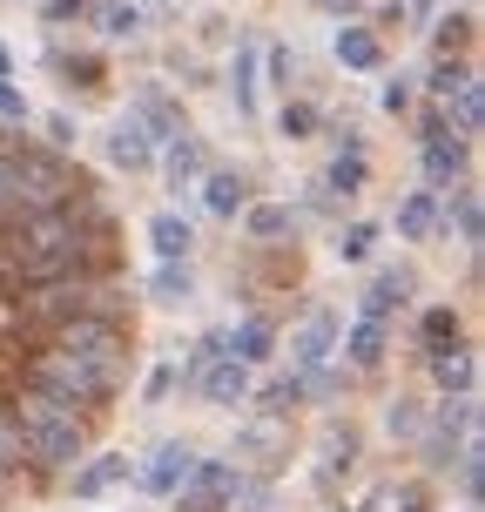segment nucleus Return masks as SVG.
I'll return each mask as SVG.
<instances>
[{
	"label": "nucleus",
	"instance_id": "f257e3e1",
	"mask_svg": "<svg viewBox=\"0 0 485 512\" xmlns=\"http://www.w3.org/2000/svg\"><path fill=\"white\" fill-rule=\"evenodd\" d=\"M142 358V290L108 189L0 122V512L75 472Z\"/></svg>",
	"mask_w": 485,
	"mask_h": 512
},
{
	"label": "nucleus",
	"instance_id": "f03ea898",
	"mask_svg": "<svg viewBox=\"0 0 485 512\" xmlns=\"http://www.w3.org/2000/svg\"><path fill=\"white\" fill-rule=\"evenodd\" d=\"M425 189H459L465 169H472V149H465V135L445 128V115H425Z\"/></svg>",
	"mask_w": 485,
	"mask_h": 512
},
{
	"label": "nucleus",
	"instance_id": "7ed1b4c3",
	"mask_svg": "<svg viewBox=\"0 0 485 512\" xmlns=\"http://www.w3.org/2000/svg\"><path fill=\"white\" fill-rule=\"evenodd\" d=\"M236 465H223V459H196L189 465V479H182V512H223L236 499Z\"/></svg>",
	"mask_w": 485,
	"mask_h": 512
},
{
	"label": "nucleus",
	"instance_id": "20e7f679",
	"mask_svg": "<svg viewBox=\"0 0 485 512\" xmlns=\"http://www.w3.org/2000/svg\"><path fill=\"white\" fill-rule=\"evenodd\" d=\"M196 391H203L209 405H223V411H236L243 398H250L256 384H250V364H236L230 351L223 358H209V364H196Z\"/></svg>",
	"mask_w": 485,
	"mask_h": 512
},
{
	"label": "nucleus",
	"instance_id": "39448f33",
	"mask_svg": "<svg viewBox=\"0 0 485 512\" xmlns=\"http://www.w3.org/2000/svg\"><path fill=\"white\" fill-rule=\"evenodd\" d=\"M337 61H344V75H378L384 68V34L364 21H344L337 27Z\"/></svg>",
	"mask_w": 485,
	"mask_h": 512
},
{
	"label": "nucleus",
	"instance_id": "423d86ee",
	"mask_svg": "<svg viewBox=\"0 0 485 512\" xmlns=\"http://www.w3.org/2000/svg\"><path fill=\"white\" fill-rule=\"evenodd\" d=\"M189 465H196V452H189V438H169V445H155V459L142 465V486H149L155 499H169V492H182V479H189Z\"/></svg>",
	"mask_w": 485,
	"mask_h": 512
},
{
	"label": "nucleus",
	"instance_id": "0eeeda50",
	"mask_svg": "<svg viewBox=\"0 0 485 512\" xmlns=\"http://www.w3.org/2000/svg\"><path fill=\"white\" fill-rule=\"evenodd\" d=\"M135 479V465H128V452H95V459L75 465V499H102V492L128 486Z\"/></svg>",
	"mask_w": 485,
	"mask_h": 512
},
{
	"label": "nucleus",
	"instance_id": "6e6552de",
	"mask_svg": "<svg viewBox=\"0 0 485 512\" xmlns=\"http://www.w3.org/2000/svg\"><path fill=\"white\" fill-rule=\"evenodd\" d=\"M331 344H337V310H310L304 317V331H297V344H290V358H297V371H324V358H331Z\"/></svg>",
	"mask_w": 485,
	"mask_h": 512
},
{
	"label": "nucleus",
	"instance_id": "1a4fd4ad",
	"mask_svg": "<svg viewBox=\"0 0 485 512\" xmlns=\"http://www.w3.org/2000/svg\"><path fill=\"white\" fill-rule=\"evenodd\" d=\"M445 230V209H438V189H411L405 203H398V236L405 243H432Z\"/></svg>",
	"mask_w": 485,
	"mask_h": 512
},
{
	"label": "nucleus",
	"instance_id": "9d476101",
	"mask_svg": "<svg viewBox=\"0 0 485 512\" xmlns=\"http://www.w3.org/2000/svg\"><path fill=\"white\" fill-rule=\"evenodd\" d=\"M108 162H115L122 176H142V169L155 162V135L142 122H122L115 135H108Z\"/></svg>",
	"mask_w": 485,
	"mask_h": 512
},
{
	"label": "nucleus",
	"instance_id": "9b49d317",
	"mask_svg": "<svg viewBox=\"0 0 485 512\" xmlns=\"http://www.w3.org/2000/svg\"><path fill=\"white\" fill-rule=\"evenodd\" d=\"M203 169H209V149L196 142V135H189V128L162 142V176H169V189H182V182H196Z\"/></svg>",
	"mask_w": 485,
	"mask_h": 512
},
{
	"label": "nucleus",
	"instance_id": "f8f14e48",
	"mask_svg": "<svg viewBox=\"0 0 485 512\" xmlns=\"http://www.w3.org/2000/svg\"><path fill=\"white\" fill-rule=\"evenodd\" d=\"M203 203H209V216H223V223H230V216H243V203H250V182L236 176V169H203Z\"/></svg>",
	"mask_w": 485,
	"mask_h": 512
},
{
	"label": "nucleus",
	"instance_id": "ddd939ff",
	"mask_svg": "<svg viewBox=\"0 0 485 512\" xmlns=\"http://www.w3.org/2000/svg\"><path fill=\"white\" fill-rule=\"evenodd\" d=\"M418 337H425V351L432 358H452V351H465V324L452 304H432L425 317H418Z\"/></svg>",
	"mask_w": 485,
	"mask_h": 512
},
{
	"label": "nucleus",
	"instance_id": "4468645a",
	"mask_svg": "<svg viewBox=\"0 0 485 512\" xmlns=\"http://www.w3.org/2000/svg\"><path fill=\"white\" fill-rule=\"evenodd\" d=\"M149 250H155V256H189V250H196V223H189L182 209H162V216H149Z\"/></svg>",
	"mask_w": 485,
	"mask_h": 512
},
{
	"label": "nucleus",
	"instance_id": "2eb2a0df",
	"mask_svg": "<svg viewBox=\"0 0 485 512\" xmlns=\"http://www.w3.org/2000/svg\"><path fill=\"white\" fill-rule=\"evenodd\" d=\"M223 351H230L236 364H263L270 351H277V331H270L263 317H250V324H236V331H223Z\"/></svg>",
	"mask_w": 485,
	"mask_h": 512
},
{
	"label": "nucleus",
	"instance_id": "dca6fc26",
	"mask_svg": "<svg viewBox=\"0 0 485 512\" xmlns=\"http://www.w3.org/2000/svg\"><path fill=\"white\" fill-rule=\"evenodd\" d=\"M405 297H411V277H405V270H384L378 283H364V310H358V317H378V324H384Z\"/></svg>",
	"mask_w": 485,
	"mask_h": 512
},
{
	"label": "nucleus",
	"instance_id": "f3484780",
	"mask_svg": "<svg viewBox=\"0 0 485 512\" xmlns=\"http://www.w3.org/2000/svg\"><path fill=\"white\" fill-rule=\"evenodd\" d=\"M445 128H452V135H465V142L485 128V88H479V75H472L459 95H452V115H445Z\"/></svg>",
	"mask_w": 485,
	"mask_h": 512
},
{
	"label": "nucleus",
	"instance_id": "a211bd4d",
	"mask_svg": "<svg viewBox=\"0 0 485 512\" xmlns=\"http://www.w3.org/2000/svg\"><path fill=\"white\" fill-rule=\"evenodd\" d=\"M344 351H351L358 371H378V364H384V324H378V317H358V324L344 331Z\"/></svg>",
	"mask_w": 485,
	"mask_h": 512
},
{
	"label": "nucleus",
	"instance_id": "6ab92c4d",
	"mask_svg": "<svg viewBox=\"0 0 485 512\" xmlns=\"http://www.w3.org/2000/svg\"><path fill=\"white\" fill-rule=\"evenodd\" d=\"M189 256H162V263H155V277H149V297L155 304H182V297H189Z\"/></svg>",
	"mask_w": 485,
	"mask_h": 512
},
{
	"label": "nucleus",
	"instance_id": "aec40b11",
	"mask_svg": "<svg viewBox=\"0 0 485 512\" xmlns=\"http://www.w3.org/2000/svg\"><path fill=\"white\" fill-rule=\"evenodd\" d=\"M230 95L243 115H256V41H236V61H230Z\"/></svg>",
	"mask_w": 485,
	"mask_h": 512
},
{
	"label": "nucleus",
	"instance_id": "412c9836",
	"mask_svg": "<svg viewBox=\"0 0 485 512\" xmlns=\"http://www.w3.org/2000/svg\"><path fill=\"white\" fill-rule=\"evenodd\" d=\"M243 223H250L256 243H277V236H290V209L283 203H243Z\"/></svg>",
	"mask_w": 485,
	"mask_h": 512
},
{
	"label": "nucleus",
	"instance_id": "4be33fe9",
	"mask_svg": "<svg viewBox=\"0 0 485 512\" xmlns=\"http://www.w3.org/2000/svg\"><path fill=\"white\" fill-rule=\"evenodd\" d=\"M432 378L445 398H472V364H465V351H452V358H432Z\"/></svg>",
	"mask_w": 485,
	"mask_h": 512
},
{
	"label": "nucleus",
	"instance_id": "5701e85b",
	"mask_svg": "<svg viewBox=\"0 0 485 512\" xmlns=\"http://www.w3.org/2000/svg\"><path fill=\"white\" fill-rule=\"evenodd\" d=\"M304 384H310V371H283L277 384H263V411H290V405H304Z\"/></svg>",
	"mask_w": 485,
	"mask_h": 512
},
{
	"label": "nucleus",
	"instance_id": "b1692460",
	"mask_svg": "<svg viewBox=\"0 0 485 512\" xmlns=\"http://www.w3.org/2000/svg\"><path fill=\"white\" fill-rule=\"evenodd\" d=\"M364 176H371V162H364V149L351 142V149H337V162H331V189H364Z\"/></svg>",
	"mask_w": 485,
	"mask_h": 512
},
{
	"label": "nucleus",
	"instance_id": "393cba45",
	"mask_svg": "<svg viewBox=\"0 0 485 512\" xmlns=\"http://www.w3.org/2000/svg\"><path fill=\"white\" fill-rule=\"evenodd\" d=\"M465 81H472V68H465L459 54H445V61H438L432 75H425V88H432V95H459Z\"/></svg>",
	"mask_w": 485,
	"mask_h": 512
},
{
	"label": "nucleus",
	"instance_id": "a878e982",
	"mask_svg": "<svg viewBox=\"0 0 485 512\" xmlns=\"http://www.w3.org/2000/svg\"><path fill=\"white\" fill-rule=\"evenodd\" d=\"M432 41H438V54H465L472 48V14H445Z\"/></svg>",
	"mask_w": 485,
	"mask_h": 512
},
{
	"label": "nucleus",
	"instance_id": "bb28decb",
	"mask_svg": "<svg viewBox=\"0 0 485 512\" xmlns=\"http://www.w3.org/2000/svg\"><path fill=\"white\" fill-rule=\"evenodd\" d=\"M142 115H149V135L155 142H169V135H176V102H169V95H142Z\"/></svg>",
	"mask_w": 485,
	"mask_h": 512
},
{
	"label": "nucleus",
	"instance_id": "cd10ccee",
	"mask_svg": "<svg viewBox=\"0 0 485 512\" xmlns=\"http://www.w3.org/2000/svg\"><path fill=\"white\" fill-rule=\"evenodd\" d=\"M277 128L290 135V142H304V135H317V108H310V102H283L277 108Z\"/></svg>",
	"mask_w": 485,
	"mask_h": 512
},
{
	"label": "nucleus",
	"instance_id": "c85d7f7f",
	"mask_svg": "<svg viewBox=\"0 0 485 512\" xmlns=\"http://www.w3.org/2000/svg\"><path fill=\"white\" fill-rule=\"evenodd\" d=\"M95 21H102V34H135L142 14H135L128 0H102V7H95Z\"/></svg>",
	"mask_w": 485,
	"mask_h": 512
},
{
	"label": "nucleus",
	"instance_id": "c756f323",
	"mask_svg": "<svg viewBox=\"0 0 485 512\" xmlns=\"http://www.w3.org/2000/svg\"><path fill=\"white\" fill-rule=\"evenodd\" d=\"M371 250H378V230H371V223H351V230L337 236V256H344V263H364Z\"/></svg>",
	"mask_w": 485,
	"mask_h": 512
},
{
	"label": "nucleus",
	"instance_id": "7c9ffc66",
	"mask_svg": "<svg viewBox=\"0 0 485 512\" xmlns=\"http://www.w3.org/2000/svg\"><path fill=\"white\" fill-rule=\"evenodd\" d=\"M452 223H459V236L472 243V250H479V223H485V216H479V196H472V189H459V203H452Z\"/></svg>",
	"mask_w": 485,
	"mask_h": 512
},
{
	"label": "nucleus",
	"instance_id": "2f4dec72",
	"mask_svg": "<svg viewBox=\"0 0 485 512\" xmlns=\"http://www.w3.org/2000/svg\"><path fill=\"white\" fill-rule=\"evenodd\" d=\"M176 378H182L176 364H155V371H149V391H142V398H149V405H162V398L176 391Z\"/></svg>",
	"mask_w": 485,
	"mask_h": 512
},
{
	"label": "nucleus",
	"instance_id": "473e14b6",
	"mask_svg": "<svg viewBox=\"0 0 485 512\" xmlns=\"http://www.w3.org/2000/svg\"><path fill=\"white\" fill-rule=\"evenodd\" d=\"M0 122H27V95L14 81H0Z\"/></svg>",
	"mask_w": 485,
	"mask_h": 512
},
{
	"label": "nucleus",
	"instance_id": "72a5a7b5",
	"mask_svg": "<svg viewBox=\"0 0 485 512\" xmlns=\"http://www.w3.org/2000/svg\"><path fill=\"white\" fill-rule=\"evenodd\" d=\"M378 102H384V115H405V108H411V81H384Z\"/></svg>",
	"mask_w": 485,
	"mask_h": 512
},
{
	"label": "nucleus",
	"instance_id": "f704fd0d",
	"mask_svg": "<svg viewBox=\"0 0 485 512\" xmlns=\"http://www.w3.org/2000/svg\"><path fill=\"white\" fill-rule=\"evenodd\" d=\"M41 7H48V21H75V14H88L95 0H41Z\"/></svg>",
	"mask_w": 485,
	"mask_h": 512
},
{
	"label": "nucleus",
	"instance_id": "c9c22d12",
	"mask_svg": "<svg viewBox=\"0 0 485 512\" xmlns=\"http://www.w3.org/2000/svg\"><path fill=\"white\" fill-rule=\"evenodd\" d=\"M41 142H54V149H68V142H75V122H68V115H48V135H41Z\"/></svg>",
	"mask_w": 485,
	"mask_h": 512
},
{
	"label": "nucleus",
	"instance_id": "e433bc0d",
	"mask_svg": "<svg viewBox=\"0 0 485 512\" xmlns=\"http://www.w3.org/2000/svg\"><path fill=\"white\" fill-rule=\"evenodd\" d=\"M290 68H297V54H290V48H270V75H277L283 88H290Z\"/></svg>",
	"mask_w": 485,
	"mask_h": 512
},
{
	"label": "nucleus",
	"instance_id": "4c0bfd02",
	"mask_svg": "<svg viewBox=\"0 0 485 512\" xmlns=\"http://www.w3.org/2000/svg\"><path fill=\"white\" fill-rule=\"evenodd\" d=\"M317 7H324V14H337V21H344V14H358L364 0H317Z\"/></svg>",
	"mask_w": 485,
	"mask_h": 512
},
{
	"label": "nucleus",
	"instance_id": "58836bf2",
	"mask_svg": "<svg viewBox=\"0 0 485 512\" xmlns=\"http://www.w3.org/2000/svg\"><path fill=\"white\" fill-rule=\"evenodd\" d=\"M0 81H14V48L0 41Z\"/></svg>",
	"mask_w": 485,
	"mask_h": 512
},
{
	"label": "nucleus",
	"instance_id": "ea45409f",
	"mask_svg": "<svg viewBox=\"0 0 485 512\" xmlns=\"http://www.w3.org/2000/svg\"><path fill=\"white\" fill-rule=\"evenodd\" d=\"M398 7H405V14H432V0H398Z\"/></svg>",
	"mask_w": 485,
	"mask_h": 512
}]
</instances>
